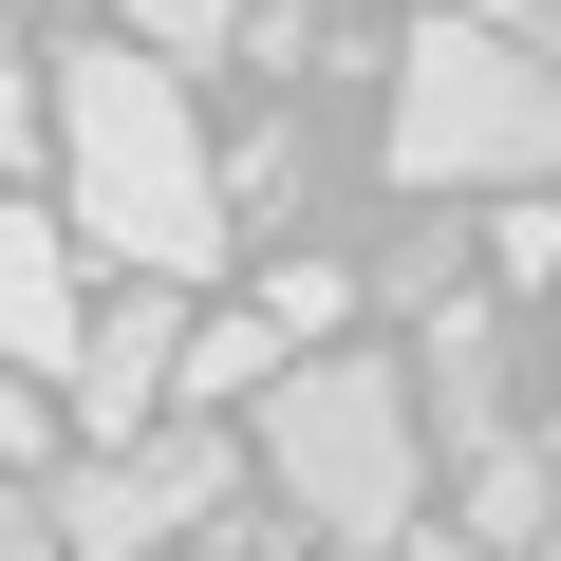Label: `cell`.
Instances as JSON below:
<instances>
[{
  "mask_svg": "<svg viewBox=\"0 0 561 561\" xmlns=\"http://www.w3.org/2000/svg\"><path fill=\"white\" fill-rule=\"evenodd\" d=\"M57 187H76V243L131 262V280H206L225 225H243L225 169H206V131H187V76H169L131 20L57 57Z\"/></svg>",
  "mask_w": 561,
  "mask_h": 561,
  "instance_id": "cell-1",
  "label": "cell"
},
{
  "mask_svg": "<svg viewBox=\"0 0 561 561\" xmlns=\"http://www.w3.org/2000/svg\"><path fill=\"white\" fill-rule=\"evenodd\" d=\"M262 486L300 505V542H393L412 486H431V412H412V375L300 337V356L262 375Z\"/></svg>",
  "mask_w": 561,
  "mask_h": 561,
  "instance_id": "cell-2",
  "label": "cell"
},
{
  "mask_svg": "<svg viewBox=\"0 0 561 561\" xmlns=\"http://www.w3.org/2000/svg\"><path fill=\"white\" fill-rule=\"evenodd\" d=\"M393 187H561V20H431L393 57Z\"/></svg>",
  "mask_w": 561,
  "mask_h": 561,
  "instance_id": "cell-3",
  "label": "cell"
},
{
  "mask_svg": "<svg viewBox=\"0 0 561 561\" xmlns=\"http://www.w3.org/2000/svg\"><path fill=\"white\" fill-rule=\"evenodd\" d=\"M243 505V449L206 431V412H169V431H113V449H76L57 468V542L76 561H169L187 524H225Z\"/></svg>",
  "mask_w": 561,
  "mask_h": 561,
  "instance_id": "cell-4",
  "label": "cell"
},
{
  "mask_svg": "<svg viewBox=\"0 0 561 561\" xmlns=\"http://www.w3.org/2000/svg\"><path fill=\"white\" fill-rule=\"evenodd\" d=\"M169 375H187V280H131V300L76 319V431H169Z\"/></svg>",
  "mask_w": 561,
  "mask_h": 561,
  "instance_id": "cell-5",
  "label": "cell"
},
{
  "mask_svg": "<svg viewBox=\"0 0 561 561\" xmlns=\"http://www.w3.org/2000/svg\"><path fill=\"white\" fill-rule=\"evenodd\" d=\"M76 319H94L76 206H20V187H0V356H20V375H76Z\"/></svg>",
  "mask_w": 561,
  "mask_h": 561,
  "instance_id": "cell-6",
  "label": "cell"
},
{
  "mask_svg": "<svg viewBox=\"0 0 561 561\" xmlns=\"http://www.w3.org/2000/svg\"><path fill=\"white\" fill-rule=\"evenodd\" d=\"M412 412H431L449 449H486V431H505V319L468 300V280H449V300H431V337H412Z\"/></svg>",
  "mask_w": 561,
  "mask_h": 561,
  "instance_id": "cell-7",
  "label": "cell"
},
{
  "mask_svg": "<svg viewBox=\"0 0 561 561\" xmlns=\"http://www.w3.org/2000/svg\"><path fill=\"white\" fill-rule=\"evenodd\" d=\"M542 524H561V468H542L524 431H486V449H468V542H486V561H524Z\"/></svg>",
  "mask_w": 561,
  "mask_h": 561,
  "instance_id": "cell-8",
  "label": "cell"
},
{
  "mask_svg": "<svg viewBox=\"0 0 561 561\" xmlns=\"http://www.w3.org/2000/svg\"><path fill=\"white\" fill-rule=\"evenodd\" d=\"M280 356H300V337H280L262 300H243V319H187V375H169V412H225V393H262Z\"/></svg>",
  "mask_w": 561,
  "mask_h": 561,
  "instance_id": "cell-9",
  "label": "cell"
},
{
  "mask_svg": "<svg viewBox=\"0 0 561 561\" xmlns=\"http://www.w3.org/2000/svg\"><path fill=\"white\" fill-rule=\"evenodd\" d=\"M113 20H131L150 57H225V38H243V0H113Z\"/></svg>",
  "mask_w": 561,
  "mask_h": 561,
  "instance_id": "cell-10",
  "label": "cell"
},
{
  "mask_svg": "<svg viewBox=\"0 0 561 561\" xmlns=\"http://www.w3.org/2000/svg\"><path fill=\"white\" fill-rule=\"evenodd\" d=\"M486 262H505V280H561V187H505V225H486Z\"/></svg>",
  "mask_w": 561,
  "mask_h": 561,
  "instance_id": "cell-11",
  "label": "cell"
},
{
  "mask_svg": "<svg viewBox=\"0 0 561 561\" xmlns=\"http://www.w3.org/2000/svg\"><path fill=\"white\" fill-rule=\"evenodd\" d=\"M262 319H280V337H337V319H356V280H337V262H280V280H262Z\"/></svg>",
  "mask_w": 561,
  "mask_h": 561,
  "instance_id": "cell-12",
  "label": "cell"
},
{
  "mask_svg": "<svg viewBox=\"0 0 561 561\" xmlns=\"http://www.w3.org/2000/svg\"><path fill=\"white\" fill-rule=\"evenodd\" d=\"M20 150H38V57L0 38V169H20Z\"/></svg>",
  "mask_w": 561,
  "mask_h": 561,
  "instance_id": "cell-13",
  "label": "cell"
},
{
  "mask_svg": "<svg viewBox=\"0 0 561 561\" xmlns=\"http://www.w3.org/2000/svg\"><path fill=\"white\" fill-rule=\"evenodd\" d=\"M0 561H76V542H57V505H20V486H0Z\"/></svg>",
  "mask_w": 561,
  "mask_h": 561,
  "instance_id": "cell-14",
  "label": "cell"
},
{
  "mask_svg": "<svg viewBox=\"0 0 561 561\" xmlns=\"http://www.w3.org/2000/svg\"><path fill=\"white\" fill-rule=\"evenodd\" d=\"M38 449V393H20V356H0V468H20Z\"/></svg>",
  "mask_w": 561,
  "mask_h": 561,
  "instance_id": "cell-15",
  "label": "cell"
},
{
  "mask_svg": "<svg viewBox=\"0 0 561 561\" xmlns=\"http://www.w3.org/2000/svg\"><path fill=\"white\" fill-rule=\"evenodd\" d=\"M412 561H486V542H468V524H449V542H412Z\"/></svg>",
  "mask_w": 561,
  "mask_h": 561,
  "instance_id": "cell-16",
  "label": "cell"
},
{
  "mask_svg": "<svg viewBox=\"0 0 561 561\" xmlns=\"http://www.w3.org/2000/svg\"><path fill=\"white\" fill-rule=\"evenodd\" d=\"M524 561H561V524H542V542H524Z\"/></svg>",
  "mask_w": 561,
  "mask_h": 561,
  "instance_id": "cell-17",
  "label": "cell"
},
{
  "mask_svg": "<svg viewBox=\"0 0 561 561\" xmlns=\"http://www.w3.org/2000/svg\"><path fill=\"white\" fill-rule=\"evenodd\" d=\"M542 20H561V0H542Z\"/></svg>",
  "mask_w": 561,
  "mask_h": 561,
  "instance_id": "cell-18",
  "label": "cell"
},
{
  "mask_svg": "<svg viewBox=\"0 0 561 561\" xmlns=\"http://www.w3.org/2000/svg\"><path fill=\"white\" fill-rule=\"evenodd\" d=\"M169 561H187V542H169Z\"/></svg>",
  "mask_w": 561,
  "mask_h": 561,
  "instance_id": "cell-19",
  "label": "cell"
}]
</instances>
